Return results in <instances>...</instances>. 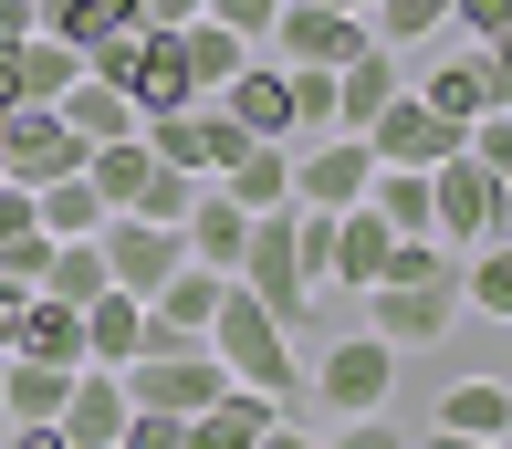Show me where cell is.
<instances>
[{
  "label": "cell",
  "mask_w": 512,
  "mask_h": 449,
  "mask_svg": "<svg viewBox=\"0 0 512 449\" xmlns=\"http://www.w3.org/2000/svg\"><path fill=\"white\" fill-rule=\"evenodd\" d=\"M293 324H272L262 303L230 282L220 293V314H209V356L230 366V387H262V397H283V408H304V356H293Z\"/></svg>",
  "instance_id": "1"
},
{
  "label": "cell",
  "mask_w": 512,
  "mask_h": 449,
  "mask_svg": "<svg viewBox=\"0 0 512 449\" xmlns=\"http://www.w3.org/2000/svg\"><path fill=\"white\" fill-rule=\"evenodd\" d=\"M230 282H241L272 324H293V335L324 314V293H314V272H304V241H293V209H262V220H251V251H241Z\"/></svg>",
  "instance_id": "2"
},
{
  "label": "cell",
  "mask_w": 512,
  "mask_h": 449,
  "mask_svg": "<svg viewBox=\"0 0 512 449\" xmlns=\"http://www.w3.org/2000/svg\"><path fill=\"white\" fill-rule=\"evenodd\" d=\"M304 397H314L324 418H377L387 397H398V345H377V335H324L314 366H304Z\"/></svg>",
  "instance_id": "3"
},
{
  "label": "cell",
  "mask_w": 512,
  "mask_h": 449,
  "mask_svg": "<svg viewBox=\"0 0 512 449\" xmlns=\"http://www.w3.org/2000/svg\"><path fill=\"white\" fill-rule=\"evenodd\" d=\"M429 199H439L429 241H450V251L512 241V188H502L492 168H481V157H450V168H429Z\"/></svg>",
  "instance_id": "4"
},
{
  "label": "cell",
  "mask_w": 512,
  "mask_h": 449,
  "mask_svg": "<svg viewBox=\"0 0 512 449\" xmlns=\"http://www.w3.org/2000/svg\"><path fill=\"white\" fill-rule=\"evenodd\" d=\"M450 324H460V272H418V282H377L366 293V335L398 345V356L450 345Z\"/></svg>",
  "instance_id": "5"
},
{
  "label": "cell",
  "mask_w": 512,
  "mask_h": 449,
  "mask_svg": "<svg viewBox=\"0 0 512 449\" xmlns=\"http://www.w3.org/2000/svg\"><path fill=\"white\" fill-rule=\"evenodd\" d=\"M95 251H105V272H115V293H136V303H157V293H168V272L189 262V230H168V220H136V209H105V230H95Z\"/></svg>",
  "instance_id": "6"
},
{
  "label": "cell",
  "mask_w": 512,
  "mask_h": 449,
  "mask_svg": "<svg viewBox=\"0 0 512 449\" xmlns=\"http://www.w3.org/2000/svg\"><path fill=\"white\" fill-rule=\"evenodd\" d=\"M366 147H377V168H450V157H471V126H450V115L408 84L398 105L366 126Z\"/></svg>",
  "instance_id": "7"
},
{
  "label": "cell",
  "mask_w": 512,
  "mask_h": 449,
  "mask_svg": "<svg viewBox=\"0 0 512 449\" xmlns=\"http://www.w3.org/2000/svg\"><path fill=\"white\" fill-rule=\"evenodd\" d=\"M0 178H21V188L84 178V136L63 126V105H21V115H0Z\"/></svg>",
  "instance_id": "8"
},
{
  "label": "cell",
  "mask_w": 512,
  "mask_h": 449,
  "mask_svg": "<svg viewBox=\"0 0 512 449\" xmlns=\"http://www.w3.org/2000/svg\"><path fill=\"white\" fill-rule=\"evenodd\" d=\"M366 188H377V147H366V136L293 147V209H366Z\"/></svg>",
  "instance_id": "9"
},
{
  "label": "cell",
  "mask_w": 512,
  "mask_h": 449,
  "mask_svg": "<svg viewBox=\"0 0 512 449\" xmlns=\"http://www.w3.org/2000/svg\"><path fill=\"white\" fill-rule=\"evenodd\" d=\"M262 53H283V63H324V74H345V63L366 53V21L324 11V0H283V21H272V42H262Z\"/></svg>",
  "instance_id": "10"
},
{
  "label": "cell",
  "mask_w": 512,
  "mask_h": 449,
  "mask_svg": "<svg viewBox=\"0 0 512 449\" xmlns=\"http://www.w3.org/2000/svg\"><path fill=\"white\" fill-rule=\"evenodd\" d=\"M398 262V230L377 209H335V251H324V293H377Z\"/></svg>",
  "instance_id": "11"
},
{
  "label": "cell",
  "mask_w": 512,
  "mask_h": 449,
  "mask_svg": "<svg viewBox=\"0 0 512 449\" xmlns=\"http://www.w3.org/2000/svg\"><path fill=\"white\" fill-rule=\"evenodd\" d=\"M398 94H408V53L366 42V53L345 63V74H335V136H366V126L387 115V105H398Z\"/></svg>",
  "instance_id": "12"
},
{
  "label": "cell",
  "mask_w": 512,
  "mask_h": 449,
  "mask_svg": "<svg viewBox=\"0 0 512 449\" xmlns=\"http://www.w3.org/2000/svg\"><path fill=\"white\" fill-rule=\"evenodd\" d=\"M126 418H136L126 376H115V366H84V376H74V397H63V418H53V429L74 439V449H126Z\"/></svg>",
  "instance_id": "13"
},
{
  "label": "cell",
  "mask_w": 512,
  "mask_h": 449,
  "mask_svg": "<svg viewBox=\"0 0 512 449\" xmlns=\"http://www.w3.org/2000/svg\"><path fill=\"white\" fill-rule=\"evenodd\" d=\"M220 105L241 115V136H272V147H293V74H283V53H251V63H241V84H230Z\"/></svg>",
  "instance_id": "14"
},
{
  "label": "cell",
  "mask_w": 512,
  "mask_h": 449,
  "mask_svg": "<svg viewBox=\"0 0 512 449\" xmlns=\"http://www.w3.org/2000/svg\"><path fill=\"white\" fill-rule=\"evenodd\" d=\"M126 105H136V115H189V105H199L178 32H157V21H147V53H136V74H126Z\"/></svg>",
  "instance_id": "15"
},
{
  "label": "cell",
  "mask_w": 512,
  "mask_h": 449,
  "mask_svg": "<svg viewBox=\"0 0 512 449\" xmlns=\"http://www.w3.org/2000/svg\"><path fill=\"white\" fill-rule=\"evenodd\" d=\"M178 230H189V262H209V272H241V251H251V209L230 199L220 178L199 188V209H189Z\"/></svg>",
  "instance_id": "16"
},
{
  "label": "cell",
  "mask_w": 512,
  "mask_h": 449,
  "mask_svg": "<svg viewBox=\"0 0 512 449\" xmlns=\"http://www.w3.org/2000/svg\"><path fill=\"white\" fill-rule=\"evenodd\" d=\"M418 94H429V105L450 115V126H481V115L502 105V74H492V53L471 42V53H450V63H439V74L418 84Z\"/></svg>",
  "instance_id": "17"
},
{
  "label": "cell",
  "mask_w": 512,
  "mask_h": 449,
  "mask_svg": "<svg viewBox=\"0 0 512 449\" xmlns=\"http://www.w3.org/2000/svg\"><path fill=\"white\" fill-rule=\"evenodd\" d=\"M272 418H283V397H262V387H220V397L189 418V449H251Z\"/></svg>",
  "instance_id": "18"
},
{
  "label": "cell",
  "mask_w": 512,
  "mask_h": 449,
  "mask_svg": "<svg viewBox=\"0 0 512 449\" xmlns=\"http://www.w3.org/2000/svg\"><path fill=\"white\" fill-rule=\"evenodd\" d=\"M74 376H84V366H32V356H11V387H0V429H53V418H63V397H74Z\"/></svg>",
  "instance_id": "19"
},
{
  "label": "cell",
  "mask_w": 512,
  "mask_h": 449,
  "mask_svg": "<svg viewBox=\"0 0 512 449\" xmlns=\"http://www.w3.org/2000/svg\"><path fill=\"white\" fill-rule=\"evenodd\" d=\"M147 356V303L136 293H95L84 303V366H136Z\"/></svg>",
  "instance_id": "20"
},
{
  "label": "cell",
  "mask_w": 512,
  "mask_h": 449,
  "mask_svg": "<svg viewBox=\"0 0 512 449\" xmlns=\"http://www.w3.org/2000/svg\"><path fill=\"white\" fill-rule=\"evenodd\" d=\"M429 429H460V439H512V387H502V376H460V387H439Z\"/></svg>",
  "instance_id": "21"
},
{
  "label": "cell",
  "mask_w": 512,
  "mask_h": 449,
  "mask_svg": "<svg viewBox=\"0 0 512 449\" xmlns=\"http://www.w3.org/2000/svg\"><path fill=\"white\" fill-rule=\"evenodd\" d=\"M84 178H95V199H105V209H136V199H147V178H157L147 126H136V136H115V147H84Z\"/></svg>",
  "instance_id": "22"
},
{
  "label": "cell",
  "mask_w": 512,
  "mask_h": 449,
  "mask_svg": "<svg viewBox=\"0 0 512 449\" xmlns=\"http://www.w3.org/2000/svg\"><path fill=\"white\" fill-rule=\"evenodd\" d=\"M220 188L251 209V220H262V209H293V147H272V136H262V147H241V157L220 168Z\"/></svg>",
  "instance_id": "23"
},
{
  "label": "cell",
  "mask_w": 512,
  "mask_h": 449,
  "mask_svg": "<svg viewBox=\"0 0 512 449\" xmlns=\"http://www.w3.org/2000/svg\"><path fill=\"white\" fill-rule=\"evenodd\" d=\"M178 53H189V84H199V105H209V94H230V84H241V63H251V42L241 32H230V21H189V32H178Z\"/></svg>",
  "instance_id": "24"
},
{
  "label": "cell",
  "mask_w": 512,
  "mask_h": 449,
  "mask_svg": "<svg viewBox=\"0 0 512 449\" xmlns=\"http://www.w3.org/2000/svg\"><path fill=\"white\" fill-rule=\"evenodd\" d=\"M32 11H42V32L74 42V53H95V42H115V32H136V21H147L136 0H32Z\"/></svg>",
  "instance_id": "25"
},
{
  "label": "cell",
  "mask_w": 512,
  "mask_h": 449,
  "mask_svg": "<svg viewBox=\"0 0 512 449\" xmlns=\"http://www.w3.org/2000/svg\"><path fill=\"white\" fill-rule=\"evenodd\" d=\"M220 293H230V272H209V262H178L168 272V293L147 303L168 335H209V314H220Z\"/></svg>",
  "instance_id": "26"
},
{
  "label": "cell",
  "mask_w": 512,
  "mask_h": 449,
  "mask_svg": "<svg viewBox=\"0 0 512 449\" xmlns=\"http://www.w3.org/2000/svg\"><path fill=\"white\" fill-rule=\"evenodd\" d=\"M366 209H377L398 241H429L439 199H429V168H377V188H366Z\"/></svg>",
  "instance_id": "27"
},
{
  "label": "cell",
  "mask_w": 512,
  "mask_h": 449,
  "mask_svg": "<svg viewBox=\"0 0 512 449\" xmlns=\"http://www.w3.org/2000/svg\"><path fill=\"white\" fill-rule=\"evenodd\" d=\"M460 314H481V324H512V241H481V251H460Z\"/></svg>",
  "instance_id": "28"
},
{
  "label": "cell",
  "mask_w": 512,
  "mask_h": 449,
  "mask_svg": "<svg viewBox=\"0 0 512 449\" xmlns=\"http://www.w3.org/2000/svg\"><path fill=\"white\" fill-rule=\"evenodd\" d=\"M11 356H32V366H84V314L32 293V314H21V345H11Z\"/></svg>",
  "instance_id": "29"
},
{
  "label": "cell",
  "mask_w": 512,
  "mask_h": 449,
  "mask_svg": "<svg viewBox=\"0 0 512 449\" xmlns=\"http://www.w3.org/2000/svg\"><path fill=\"white\" fill-rule=\"evenodd\" d=\"M63 126H74L84 147H115V136H136V126H147V115H136L126 94H115V84H95V74H84L74 94H63Z\"/></svg>",
  "instance_id": "30"
},
{
  "label": "cell",
  "mask_w": 512,
  "mask_h": 449,
  "mask_svg": "<svg viewBox=\"0 0 512 449\" xmlns=\"http://www.w3.org/2000/svg\"><path fill=\"white\" fill-rule=\"evenodd\" d=\"M95 293H115V272H105V251L95 241H53V262H42V303H95Z\"/></svg>",
  "instance_id": "31"
},
{
  "label": "cell",
  "mask_w": 512,
  "mask_h": 449,
  "mask_svg": "<svg viewBox=\"0 0 512 449\" xmlns=\"http://www.w3.org/2000/svg\"><path fill=\"white\" fill-rule=\"evenodd\" d=\"M32 199H42V230H53V241H95V230H105L95 178H53V188H32Z\"/></svg>",
  "instance_id": "32"
},
{
  "label": "cell",
  "mask_w": 512,
  "mask_h": 449,
  "mask_svg": "<svg viewBox=\"0 0 512 449\" xmlns=\"http://www.w3.org/2000/svg\"><path fill=\"white\" fill-rule=\"evenodd\" d=\"M21 84H32V105H63V94L84 84V53L53 42V32H32V42H21Z\"/></svg>",
  "instance_id": "33"
},
{
  "label": "cell",
  "mask_w": 512,
  "mask_h": 449,
  "mask_svg": "<svg viewBox=\"0 0 512 449\" xmlns=\"http://www.w3.org/2000/svg\"><path fill=\"white\" fill-rule=\"evenodd\" d=\"M439 21H450V0H377V11H366V42H387V53H418Z\"/></svg>",
  "instance_id": "34"
},
{
  "label": "cell",
  "mask_w": 512,
  "mask_h": 449,
  "mask_svg": "<svg viewBox=\"0 0 512 449\" xmlns=\"http://www.w3.org/2000/svg\"><path fill=\"white\" fill-rule=\"evenodd\" d=\"M283 74H293V147L335 136V74L324 63H283Z\"/></svg>",
  "instance_id": "35"
},
{
  "label": "cell",
  "mask_w": 512,
  "mask_h": 449,
  "mask_svg": "<svg viewBox=\"0 0 512 449\" xmlns=\"http://www.w3.org/2000/svg\"><path fill=\"white\" fill-rule=\"evenodd\" d=\"M199 188H209V178H178V168H157V178H147V199H136V220H168V230H178V220L199 209Z\"/></svg>",
  "instance_id": "36"
},
{
  "label": "cell",
  "mask_w": 512,
  "mask_h": 449,
  "mask_svg": "<svg viewBox=\"0 0 512 449\" xmlns=\"http://www.w3.org/2000/svg\"><path fill=\"white\" fill-rule=\"evenodd\" d=\"M324 449H418V439L377 408V418H335V439H324Z\"/></svg>",
  "instance_id": "37"
},
{
  "label": "cell",
  "mask_w": 512,
  "mask_h": 449,
  "mask_svg": "<svg viewBox=\"0 0 512 449\" xmlns=\"http://www.w3.org/2000/svg\"><path fill=\"white\" fill-rule=\"evenodd\" d=\"M209 21H230V32L262 53V42H272V21H283V0H209Z\"/></svg>",
  "instance_id": "38"
},
{
  "label": "cell",
  "mask_w": 512,
  "mask_h": 449,
  "mask_svg": "<svg viewBox=\"0 0 512 449\" xmlns=\"http://www.w3.org/2000/svg\"><path fill=\"white\" fill-rule=\"evenodd\" d=\"M471 157H481L492 178H512V105H492V115L471 126Z\"/></svg>",
  "instance_id": "39"
},
{
  "label": "cell",
  "mask_w": 512,
  "mask_h": 449,
  "mask_svg": "<svg viewBox=\"0 0 512 449\" xmlns=\"http://www.w3.org/2000/svg\"><path fill=\"white\" fill-rule=\"evenodd\" d=\"M42 262H53V230H21V241H0V272L32 282V293H42Z\"/></svg>",
  "instance_id": "40"
},
{
  "label": "cell",
  "mask_w": 512,
  "mask_h": 449,
  "mask_svg": "<svg viewBox=\"0 0 512 449\" xmlns=\"http://www.w3.org/2000/svg\"><path fill=\"white\" fill-rule=\"evenodd\" d=\"M126 449H189V418H168V408H136V418H126Z\"/></svg>",
  "instance_id": "41"
},
{
  "label": "cell",
  "mask_w": 512,
  "mask_h": 449,
  "mask_svg": "<svg viewBox=\"0 0 512 449\" xmlns=\"http://www.w3.org/2000/svg\"><path fill=\"white\" fill-rule=\"evenodd\" d=\"M450 21H460L471 42H502V32H512V0H450Z\"/></svg>",
  "instance_id": "42"
},
{
  "label": "cell",
  "mask_w": 512,
  "mask_h": 449,
  "mask_svg": "<svg viewBox=\"0 0 512 449\" xmlns=\"http://www.w3.org/2000/svg\"><path fill=\"white\" fill-rule=\"evenodd\" d=\"M21 230H42V199L21 178H0V241H21Z\"/></svg>",
  "instance_id": "43"
},
{
  "label": "cell",
  "mask_w": 512,
  "mask_h": 449,
  "mask_svg": "<svg viewBox=\"0 0 512 449\" xmlns=\"http://www.w3.org/2000/svg\"><path fill=\"white\" fill-rule=\"evenodd\" d=\"M251 449H324V429H304V418H293V408H283V418H272V429H262V439H251Z\"/></svg>",
  "instance_id": "44"
},
{
  "label": "cell",
  "mask_w": 512,
  "mask_h": 449,
  "mask_svg": "<svg viewBox=\"0 0 512 449\" xmlns=\"http://www.w3.org/2000/svg\"><path fill=\"white\" fill-rule=\"evenodd\" d=\"M32 105V84H21V42H0V115Z\"/></svg>",
  "instance_id": "45"
},
{
  "label": "cell",
  "mask_w": 512,
  "mask_h": 449,
  "mask_svg": "<svg viewBox=\"0 0 512 449\" xmlns=\"http://www.w3.org/2000/svg\"><path fill=\"white\" fill-rule=\"evenodd\" d=\"M136 11H147V21H157V32H189V21L209 11V0H136Z\"/></svg>",
  "instance_id": "46"
},
{
  "label": "cell",
  "mask_w": 512,
  "mask_h": 449,
  "mask_svg": "<svg viewBox=\"0 0 512 449\" xmlns=\"http://www.w3.org/2000/svg\"><path fill=\"white\" fill-rule=\"evenodd\" d=\"M42 32V11H32V0H0V42H32Z\"/></svg>",
  "instance_id": "47"
},
{
  "label": "cell",
  "mask_w": 512,
  "mask_h": 449,
  "mask_svg": "<svg viewBox=\"0 0 512 449\" xmlns=\"http://www.w3.org/2000/svg\"><path fill=\"white\" fill-rule=\"evenodd\" d=\"M418 449H512V439H460V429H418Z\"/></svg>",
  "instance_id": "48"
},
{
  "label": "cell",
  "mask_w": 512,
  "mask_h": 449,
  "mask_svg": "<svg viewBox=\"0 0 512 449\" xmlns=\"http://www.w3.org/2000/svg\"><path fill=\"white\" fill-rule=\"evenodd\" d=\"M11 449H74L63 429H11Z\"/></svg>",
  "instance_id": "49"
},
{
  "label": "cell",
  "mask_w": 512,
  "mask_h": 449,
  "mask_svg": "<svg viewBox=\"0 0 512 449\" xmlns=\"http://www.w3.org/2000/svg\"><path fill=\"white\" fill-rule=\"evenodd\" d=\"M324 11H345V21H366V11H377V0H324Z\"/></svg>",
  "instance_id": "50"
},
{
  "label": "cell",
  "mask_w": 512,
  "mask_h": 449,
  "mask_svg": "<svg viewBox=\"0 0 512 449\" xmlns=\"http://www.w3.org/2000/svg\"><path fill=\"white\" fill-rule=\"evenodd\" d=\"M0 387H11V356H0Z\"/></svg>",
  "instance_id": "51"
},
{
  "label": "cell",
  "mask_w": 512,
  "mask_h": 449,
  "mask_svg": "<svg viewBox=\"0 0 512 449\" xmlns=\"http://www.w3.org/2000/svg\"><path fill=\"white\" fill-rule=\"evenodd\" d=\"M0 449H11V429H0Z\"/></svg>",
  "instance_id": "52"
},
{
  "label": "cell",
  "mask_w": 512,
  "mask_h": 449,
  "mask_svg": "<svg viewBox=\"0 0 512 449\" xmlns=\"http://www.w3.org/2000/svg\"><path fill=\"white\" fill-rule=\"evenodd\" d=\"M502 188H512V178H502Z\"/></svg>",
  "instance_id": "53"
}]
</instances>
